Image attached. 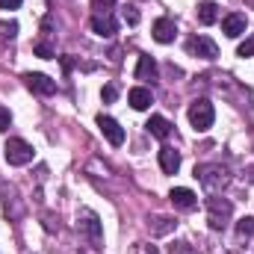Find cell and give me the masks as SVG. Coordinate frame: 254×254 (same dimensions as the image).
Here are the masks:
<instances>
[{
	"mask_svg": "<svg viewBox=\"0 0 254 254\" xmlns=\"http://www.w3.org/2000/svg\"><path fill=\"white\" fill-rule=\"evenodd\" d=\"M136 80H157V60L142 54L139 65H136Z\"/></svg>",
	"mask_w": 254,
	"mask_h": 254,
	"instance_id": "9a60e30c",
	"label": "cell"
},
{
	"mask_svg": "<svg viewBox=\"0 0 254 254\" xmlns=\"http://www.w3.org/2000/svg\"><path fill=\"white\" fill-rule=\"evenodd\" d=\"M24 0H0V9H18Z\"/></svg>",
	"mask_w": 254,
	"mask_h": 254,
	"instance_id": "4316f807",
	"label": "cell"
},
{
	"mask_svg": "<svg viewBox=\"0 0 254 254\" xmlns=\"http://www.w3.org/2000/svg\"><path fill=\"white\" fill-rule=\"evenodd\" d=\"M3 157H6L9 166H27V163H33V145H30L27 139L12 136V139H6Z\"/></svg>",
	"mask_w": 254,
	"mask_h": 254,
	"instance_id": "7a4b0ae2",
	"label": "cell"
},
{
	"mask_svg": "<svg viewBox=\"0 0 254 254\" xmlns=\"http://www.w3.org/2000/svg\"><path fill=\"white\" fill-rule=\"evenodd\" d=\"M9 125H12V116L6 107H0V130H9Z\"/></svg>",
	"mask_w": 254,
	"mask_h": 254,
	"instance_id": "d4e9b609",
	"label": "cell"
},
{
	"mask_svg": "<svg viewBox=\"0 0 254 254\" xmlns=\"http://www.w3.org/2000/svg\"><path fill=\"white\" fill-rule=\"evenodd\" d=\"M77 222H80V228L89 234V240H92L95 246L104 243V231H101V219H98V213H92V210H80Z\"/></svg>",
	"mask_w": 254,
	"mask_h": 254,
	"instance_id": "ba28073f",
	"label": "cell"
},
{
	"mask_svg": "<svg viewBox=\"0 0 254 254\" xmlns=\"http://www.w3.org/2000/svg\"><path fill=\"white\" fill-rule=\"evenodd\" d=\"M187 51H190V57H201V60H216L219 57L216 42L207 39V36H192L190 42H187Z\"/></svg>",
	"mask_w": 254,
	"mask_h": 254,
	"instance_id": "8992f818",
	"label": "cell"
},
{
	"mask_svg": "<svg viewBox=\"0 0 254 254\" xmlns=\"http://www.w3.org/2000/svg\"><path fill=\"white\" fill-rule=\"evenodd\" d=\"M51 27H54V18H51V15H48V18H45V21H42V33H51Z\"/></svg>",
	"mask_w": 254,
	"mask_h": 254,
	"instance_id": "83f0119b",
	"label": "cell"
},
{
	"mask_svg": "<svg viewBox=\"0 0 254 254\" xmlns=\"http://www.w3.org/2000/svg\"><path fill=\"white\" fill-rule=\"evenodd\" d=\"M122 18H125V24H130V27H136V24H139V9H136V6H125Z\"/></svg>",
	"mask_w": 254,
	"mask_h": 254,
	"instance_id": "44dd1931",
	"label": "cell"
},
{
	"mask_svg": "<svg viewBox=\"0 0 254 254\" xmlns=\"http://www.w3.org/2000/svg\"><path fill=\"white\" fill-rule=\"evenodd\" d=\"M36 57H42V60H54L57 57V51H54V45L51 42H36Z\"/></svg>",
	"mask_w": 254,
	"mask_h": 254,
	"instance_id": "d6986e66",
	"label": "cell"
},
{
	"mask_svg": "<svg viewBox=\"0 0 254 254\" xmlns=\"http://www.w3.org/2000/svg\"><path fill=\"white\" fill-rule=\"evenodd\" d=\"M98 127H101V133L107 136L110 145H116V148L125 145V130H122V125H119L113 116H104V113H101V116H98Z\"/></svg>",
	"mask_w": 254,
	"mask_h": 254,
	"instance_id": "9c48e42d",
	"label": "cell"
},
{
	"mask_svg": "<svg viewBox=\"0 0 254 254\" xmlns=\"http://www.w3.org/2000/svg\"><path fill=\"white\" fill-rule=\"evenodd\" d=\"M24 83H27V89L30 92H36V95H54L57 92V80H51L48 74H39V71H30V74H24Z\"/></svg>",
	"mask_w": 254,
	"mask_h": 254,
	"instance_id": "52a82bcc",
	"label": "cell"
},
{
	"mask_svg": "<svg viewBox=\"0 0 254 254\" xmlns=\"http://www.w3.org/2000/svg\"><path fill=\"white\" fill-rule=\"evenodd\" d=\"M246 3H252V6H254V0H246Z\"/></svg>",
	"mask_w": 254,
	"mask_h": 254,
	"instance_id": "f1b7e54d",
	"label": "cell"
},
{
	"mask_svg": "<svg viewBox=\"0 0 254 254\" xmlns=\"http://www.w3.org/2000/svg\"><path fill=\"white\" fill-rule=\"evenodd\" d=\"M136 254H160V249L157 246H148V243H139L136 246Z\"/></svg>",
	"mask_w": 254,
	"mask_h": 254,
	"instance_id": "484cf974",
	"label": "cell"
},
{
	"mask_svg": "<svg viewBox=\"0 0 254 254\" xmlns=\"http://www.w3.org/2000/svg\"><path fill=\"white\" fill-rule=\"evenodd\" d=\"M246 27H249V18H246L243 12H231V15L222 18V33H225L228 39H240V36L246 33Z\"/></svg>",
	"mask_w": 254,
	"mask_h": 254,
	"instance_id": "30bf717a",
	"label": "cell"
},
{
	"mask_svg": "<svg viewBox=\"0 0 254 254\" xmlns=\"http://www.w3.org/2000/svg\"><path fill=\"white\" fill-rule=\"evenodd\" d=\"M145 127H148V133H151L154 139H169V133H172V125H169V119H163V116H151Z\"/></svg>",
	"mask_w": 254,
	"mask_h": 254,
	"instance_id": "2e32d148",
	"label": "cell"
},
{
	"mask_svg": "<svg viewBox=\"0 0 254 254\" xmlns=\"http://www.w3.org/2000/svg\"><path fill=\"white\" fill-rule=\"evenodd\" d=\"M89 27H92V33L101 36V39H113V36L119 33V21H116L113 12H95L92 21H89Z\"/></svg>",
	"mask_w": 254,
	"mask_h": 254,
	"instance_id": "5b68a950",
	"label": "cell"
},
{
	"mask_svg": "<svg viewBox=\"0 0 254 254\" xmlns=\"http://www.w3.org/2000/svg\"><path fill=\"white\" fill-rule=\"evenodd\" d=\"M231 216H234V204L228 198H210L207 201V222L213 231H222L231 222Z\"/></svg>",
	"mask_w": 254,
	"mask_h": 254,
	"instance_id": "3957f363",
	"label": "cell"
},
{
	"mask_svg": "<svg viewBox=\"0 0 254 254\" xmlns=\"http://www.w3.org/2000/svg\"><path fill=\"white\" fill-rule=\"evenodd\" d=\"M101 98H104V101H107V104H113V101H116V98H119V89H116V86H113V83H110V86H104V92H101Z\"/></svg>",
	"mask_w": 254,
	"mask_h": 254,
	"instance_id": "603a6c76",
	"label": "cell"
},
{
	"mask_svg": "<svg viewBox=\"0 0 254 254\" xmlns=\"http://www.w3.org/2000/svg\"><path fill=\"white\" fill-rule=\"evenodd\" d=\"M237 234H240V237H254V216L240 219V225H237Z\"/></svg>",
	"mask_w": 254,
	"mask_h": 254,
	"instance_id": "ffe728a7",
	"label": "cell"
},
{
	"mask_svg": "<svg viewBox=\"0 0 254 254\" xmlns=\"http://www.w3.org/2000/svg\"><path fill=\"white\" fill-rule=\"evenodd\" d=\"M18 36V21H0V42H12Z\"/></svg>",
	"mask_w": 254,
	"mask_h": 254,
	"instance_id": "ac0fdd59",
	"label": "cell"
},
{
	"mask_svg": "<svg viewBox=\"0 0 254 254\" xmlns=\"http://www.w3.org/2000/svg\"><path fill=\"white\" fill-rule=\"evenodd\" d=\"M127 101H130V107H133V110H148V107L154 104V95H151V89L136 86V89H130V92H127Z\"/></svg>",
	"mask_w": 254,
	"mask_h": 254,
	"instance_id": "5bb4252c",
	"label": "cell"
},
{
	"mask_svg": "<svg viewBox=\"0 0 254 254\" xmlns=\"http://www.w3.org/2000/svg\"><path fill=\"white\" fill-rule=\"evenodd\" d=\"M254 54V39H246L240 48H237V57H252Z\"/></svg>",
	"mask_w": 254,
	"mask_h": 254,
	"instance_id": "7402d4cb",
	"label": "cell"
},
{
	"mask_svg": "<svg viewBox=\"0 0 254 254\" xmlns=\"http://www.w3.org/2000/svg\"><path fill=\"white\" fill-rule=\"evenodd\" d=\"M216 21H219V6H216L213 0H204V3L198 6V24L210 27V24H216Z\"/></svg>",
	"mask_w": 254,
	"mask_h": 254,
	"instance_id": "e0dca14e",
	"label": "cell"
},
{
	"mask_svg": "<svg viewBox=\"0 0 254 254\" xmlns=\"http://www.w3.org/2000/svg\"><path fill=\"white\" fill-rule=\"evenodd\" d=\"M213 122H216V110H213V104L210 101H192L190 107V125L198 130V133H204V130H210L213 127Z\"/></svg>",
	"mask_w": 254,
	"mask_h": 254,
	"instance_id": "277c9868",
	"label": "cell"
},
{
	"mask_svg": "<svg viewBox=\"0 0 254 254\" xmlns=\"http://www.w3.org/2000/svg\"><path fill=\"white\" fill-rule=\"evenodd\" d=\"M151 33H154V42H160V45H172L175 36H178V27H175L172 18H157Z\"/></svg>",
	"mask_w": 254,
	"mask_h": 254,
	"instance_id": "8fae6325",
	"label": "cell"
},
{
	"mask_svg": "<svg viewBox=\"0 0 254 254\" xmlns=\"http://www.w3.org/2000/svg\"><path fill=\"white\" fill-rule=\"evenodd\" d=\"M169 198H172V204H175L178 210H195V207H198V195L192 190H187V187H175Z\"/></svg>",
	"mask_w": 254,
	"mask_h": 254,
	"instance_id": "7c38bea8",
	"label": "cell"
},
{
	"mask_svg": "<svg viewBox=\"0 0 254 254\" xmlns=\"http://www.w3.org/2000/svg\"><path fill=\"white\" fill-rule=\"evenodd\" d=\"M160 169H163L166 175H178V169H181V154H178L172 145H163V148H160Z\"/></svg>",
	"mask_w": 254,
	"mask_h": 254,
	"instance_id": "4fadbf2b",
	"label": "cell"
},
{
	"mask_svg": "<svg viewBox=\"0 0 254 254\" xmlns=\"http://www.w3.org/2000/svg\"><path fill=\"white\" fill-rule=\"evenodd\" d=\"M195 178L201 181V187L207 192H219L228 187V169L219 166V163H207V166H195Z\"/></svg>",
	"mask_w": 254,
	"mask_h": 254,
	"instance_id": "6da1fadb",
	"label": "cell"
},
{
	"mask_svg": "<svg viewBox=\"0 0 254 254\" xmlns=\"http://www.w3.org/2000/svg\"><path fill=\"white\" fill-rule=\"evenodd\" d=\"M116 6V0H92V9L95 12H110Z\"/></svg>",
	"mask_w": 254,
	"mask_h": 254,
	"instance_id": "cb8c5ba5",
	"label": "cell"
}]
</instances>
